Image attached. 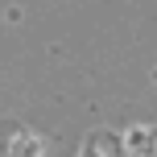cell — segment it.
Here are the masks:
<instances>
[{
    "instance_id": "obj_1",
    "label": "cell",
    "mask_w": 157,
    "mask_h": 157,
    "mask_svg": "<svg viewBox=\"0 0 157 157\" xmlns=\"http://www.w3.org/2000/svg\"><path fill=\"white\" fill-rule=\"evenodd\" d=\"M8 157H41V141L33 132H17L8 141Z\"/></svg>"
},
{
    "instance_id": "obj_3",
    "label": "cell",
    "mask_w": 157,
    "mask_h": 157,
    "mask_svg": "<svg viewBox=\"0 0 157 157\" xmlns=\"http://www.w3.org/2000/svg\"><path fill=\"white\" fill-rule=\"evenodd\" d=\"M83 157H99V153H83Z\"/></svg>"
},
{
    "instance_id": "obj_2",
    "label": "cell",
    "mask_w": 157,
    "mask_h": 157,
    "mask_svg": "<svg viewBox=\"0 0 157 157\" xmlns=\"http://www.w3.org/2000/svg\"><path fill=\"white\" fill-rule=\"evenodd\" d=\"M153 145H157V132H149V128H132V132H128V149L136 157H149Z\"/></svg>"
}]
</instances>
